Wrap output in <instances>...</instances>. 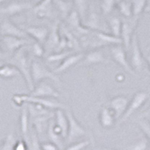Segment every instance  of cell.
<instances>
[{
  "mask_svg": "<svg viewBox=\"0 0 150 150\" xmlns=\"http://www.w3.org/2000/svg\"><path fill=\"white\" fill-rule=\"evenodd\" d=\"M32 62L26 48H21L13 54L9 63L14 65L20 71L23 77L26 81V86L29 91L34 89L35 85L32 78Z\"/></svg>",
  "mask_w": 150,
  "mask_h": 150,
  "instance_id": "obj_1",
  "label": "cell"
},
{
  "mask_svg": "<svg viewBox=\"0 0 150 150\" xmlns=\"http://www.w3.org/2000/svg\"><path fill=\"white\" fill-rule=\"evenodd\" d=\"M32 78L34 85L42 82L45 79H50L56 83H61V80L53 71L48 69L47 67L39 62L33 60L32 62Z\"/></svg>",
  "mask_w": 150,
  "mask_h": 150,
  "instance_id": "obj_2",
  "label": "cell"
},
{
  "mask_svg": "<svg viewBox=\"0 0 150 150\" xmlns=\"http://www.w3.org/2000/svg\"><path fill=\"white\" fill-rule=\"evenodd\" d=\"M125 50H126L125 49L123 45H112L110 48L111 57H112V60L116 64L120 65L121 68H122L125 71L128 72L131 75L135 76L136 75L135 74V71L132 68V67L131 66L129 60H128Z\"/></svg>",
  "mask_w": 150,
  "mask_h": 150,
  "instance_id": "obj_3",
  "label": "cell"
},
{
  "mask_svg": "<svg viewBox=\"0 0 150 150\" xmlns=\"http://www.w3.org/2000/svg\"><path fill=\"white\" fill-rule=\"evenodd\" d=\"M148 98L149 95L146 92L140 91V92H136L132 97V98L130 100L126 112H125L122 117L118 121V124H121V123L126 121L128 119H129L137 110H138L140 108H142L144 105Z\"/></svg>",
  "mask_w": 150,
  "mask_h": 150,
  "instance_id": "obj_4",
  "label": "cell"
},
{
  "mask_svg": "<svg viewBox=\"0 0 150 150\" xmlns=\"http://www.w3.org/2000/svg\"><path fill=\"white\" fill-rule=\"evenodd\" d=\"M130 47H131V56H130L129 62L131 66L134 71H140L142 70L144 65V57L140 50L138 36L136 33L134 35Z\"/></svg>",
  "mask_w": 150,
  "mask_h": 150,
  "instance_id": "obj_5",
  "label": "cell"
},
{
  "mask_svg": "<svg viewBox=\"0 0 150 150\" xmlns=\"http://www.w3.org/2000/svg\"><path fill=\"white\" fill-rule=\"evenodd\" d=\"M68 120V131L67 140L68 142H71L76 139L85 136L87 134L86 130L80 125L78 120L74 116L73 112L70 110L65 111Z\"/></svg>",
  "mask_w": 150,
  "mask_h": 150,
  "instance_id": "obj_6",
  "label": "cell"
},
{
  "mask_svg": "<svg viewBox=\"0 0 150 150\" xmlns=\"http://www.w3.org/2000/svg\"><path fill=\"white\" fill-rule=\"evenodd\" d=\"M21 96L25 104H26V103H34V104H40V105L45 107L47 109L50 110L55 111L58 109L67 110V107L64 105L62 103L53 101L50 98L34 97V96H32L30 95H23V94H21Z\"/></svg>",
  "mask_w": 150,
  "mask_h": 150,
  "instance_id": "obj_7",
  "label": "cell"
},
{
  "mask_svg": "<svg viewBox=\"0 0 150 150\" xmlns=\"http://www.w3.org/2000/svg\"><path fill=\"white\" fill-rule=\"evenodd\" d=\"M29 41L27 38L13 37V36H2L1 47L3 50L8 53H15L21 48L24 47Z\"/></svg>",
  "mask_w": 150,
  "mask_h": 150,
  "instance_id": "obj_8",
  "label": "cell"
},
{
  "mask_svg": "<svg viewBox=\"0 0 150 150\" xmlns=\"http://www.w3.org/2000/svg\"><path fill=\"white\" fill-rule=\"evenodd\" d=\"M30 96L46 98H57L60 96V94L53 86L45 81H42L37 84L31 92Z\"/></svg>",
  "mask_w": 150,
  "mask_h": 150,
  "instance_id": "obj_9",
  "label": "cell"
},
{
  "mask_svg": "<svg viewBox=\"0 0 150 150\" xmlns=\"http://www.w3.org/2000/svg\"><path fill=\"white\" fill-rule=\"evenodd\" d=\"M129 102V99L124 96H116L110 100L109 108L113 112L117 121H119L126 112Z\"/></svg>",
  "mask_w": 150,
  "mask_h": 150,
  "instance_id": "obj_10",
  "label": "cell"
},
{
  "mask_svg": "<svg viewBox=\"0 0 150 150\" xmlns=\"http://www.w3.org/2000/svg\"><path fill=\"white\" fill-rule=\"evenodd\" d=\"M137 23V18H135L133 21H122L120 38L122 41V45L126 50H128L131 47L132 38L135 33V28H136Z\"/></svg>",
  "mask_w": 150,
  "mask_h": 150,
  "instance_id": "obj_11",
  "label": "cell"
},
{
  "mask_svg": "<svg viewBox=\"0 0 150 150\" xmlns=\"http://www.w3.org/2000/svg\"><path fill=\"white\" fill-rule=\"evenodd\" d=\"M33 4L29 2H23V1H13L10 2L5 7L1 8L0 12L3 15L14 16L21 14L29 9L33 8Z\"/></svg>",
  "mask_w": 150,
  "mask_h": 150,
  "instance_id": "obj_12",
  "label": "cell"
},
{
  "mask_svg": "<svg viewBox=\"0 0 150 150\" xmlns=\"http://www.w3.org/2000/svg\"><path fill=\"white\" fill-rule=\"evenodd\" d=\"M0 33L2 36H13V37L27 38L26 33L21 27H18L17 25L10 21H4L1 23Z\"/></svg>",
  "mask_w": 150,
  "mask_h": 150,
  "instance_id": "obj_13",
  "label": "cell"
},
{
  "mask_svg": "<svg viewBox=\"0 0 150 150\" xmlns=\"http://www.w3.org/2000/svg\"><path fill=\"white\" fill-rule=\"evenodd\" d=\"M53 0H41L33 6V13L38 18H51L53 17Z\"/></svg>",
  "mask_w": 150,
  "mask_h": 150,
  "instance_id": "obj_14",
  "label": "cell"
},
{
  "mask_svg": "<svg viewBox=\"0 0 150 150\" xmlns=\"http://www.w3.org/2000/svg\"><path fill=\"white\" fill-rule=\"evenodd\" d=\"M109 61L106 58L101 50L98 49L92 50L84 55L81 64L84 65H98V64H108Z\"/></svg>",
  "mask_w": 150,
  "mask_h": 150,
  "instance_id": "obj_15",
  "label": "cell"
},
{
  "mask_svg": "<svg viewBox=\"0 0 150 150\" xmlns=\"http://www.w3.org/2000/svg\"><path fill=\"white\" fill-rule=\"evenodd\" d=\"M29 36L32 37L36 42L44 44L46 42L49 35V30L44 26H24L21 27Z\"/></svg>",
  "mask_w": 150,
  "mask_h": 150,
  "instance_id": "obj_16",
  "label": "cell"
},
{
  "mask_svg": "<svg viewBox=\"0 0 150 150\" xmlns=\"http://www.w3.org/2000/svg\"><path fill=\"white\" fill-rule=\"evenodd\" d=\"M60 24L59 21H56L52 26L49 35L45 42V48L47 50H57L61 42L62 38H60Z\"/></svg>",
  "mask_w": 150,
  "mask_h": 150,
  "instance_id": "obj_17",
  "label": "cell"
},
{
  "mask_svg": "<svg viewBox=\"0 0 150 150\" xmlns=\"http://www.w3.org/2000/svg\"><path fill=\"white\" fill-rule=\"evenodd\" d=\"M84 57V54L83 53H74L68 56L67 58H65L61 63L58 65L53 70L55 74H60L66 71L68 69H70L71 67L74 66L75 65L78 64L80 62H82L83 59Z\"/></svg>",
  "mask_w": 150,
  "mask_h": 150,
  "instance_id": "obj_18",
  "label": "cell"
},
{
  "mask_svg": "<svg viewBox=\"0 0 150 150\" xmlns=\"http://www.w3.org/2000/svg\"><path fill=\"white\" fill-rule=\"evenodd\" d=\"M99 123L104 128H110L114 125L115 122L117 121L113 112L109 107H102L99 112Z\"/></svg>",
  "mask_w": 150,
  "mask_h": 150,
  "instance_id": "obj_19",
  "label": "cell"
},
{
  "mask_svg": "<svg viewBox=\"0 0 150 150\" xmlns=\"http://www.w3.org/2000/svg\"><path fill=\"white\" fill-rule=\"evenodd\" d=\"M54 121L56 125H57L61 129L62 138H67L68 131V120L66 112L63 111L62 109H58L55 110Z\"/></svg>",
  "mask_w": 150,
  "mask_h": 150,
  "instance_id": "obj_20",
  "label": "cell"
},
{
  "mask_svg": "<svg viewBox=\"0 0 150 150\" xmlns=\"http://www.w3.org/2000/svg\"><path fill=\"white\" fill-rule=\"evenodd\" d=\"M86 28L96 32H104L101 26V18L96 11H89L86 21L83 23ZM105 33V32H104Z\"/></svg>",
  "mask_w": 150,
  "mask_h": 150,
  "instance_id": "obj_21",
  "label": "cell"
},
{
  "mask_svg": "<svg viewBox=\"0 0 150 150\" xmlns=\"http://www.w3.org/2000/svg\"><path fill=\"white\" fill-rule=\"evenodd\" d=\"M29 112L26 104L23 106L20 116V127L21 132L23 137L24 140L28 142V132L29 125Z\"/></svg>",
  "mask_w": 150,
  "mask_h": 150,
  "instance_id": "obj_22",
  "label": "cell"
},
{
  "mask_svg": "<svg viewBox=\"0 0 150 150\" xmlns=\"http://www.w3.org/2000/svg\"><path fill=\"white\" fill-rule=\"evenodd\" d=\"M53 5L58 9L62 17L67 19L73 11V2L68 0H53Z\"/></svg>",
  "mask_w": 150,
  "mask_h": 150,
  "instance_id": "obj_23",
  "label": "cell"
},
{
  "mask_svg": "<svg viewBox=\"0 0 150 150\" xmlns=\"http://www.w3.org/2000/svg\"><path fill=\"white\" fill-rule=\"evenodd\" d=\"M75 10L77 11L83 23L86 19L89 12V3L88 0H72Z\"/></svg>",
  "mask_w": 150,
  "mask_h": 150,
  "instance_id": "obj_24",
  "label": "cell"
},
{
  "mask_svg": "<svg viewBox=\"0 0 150 150\" xmlns=\"http://www.w3.org/2000/svg\"><path fill=\"white\" fill-rule=\"evenodd\" d=\"M26 105H27L28 110H29L30 119L53 113V112H51L52 110L47 109L45 107H43L40 104H34V103H26Z\"/></svg>",
  "mask_w": 150,
  "mask_h": 150,
  "instance_id": "obj_25",
  "label": "cell"
},
{
  "mask_svg": "<svg viewBox=\"0 0 150 150\" xmlns=\"http://www.w3.org/2000/svg\"><path fill=\"white\" fill-rule=\"evenodd\" d=\"M20 74H21L20 71L10 63L2 65L0 68V76L2 78L11 79Z\"/></svg>",
  "mask_w": 150,
  "mask_h": 150,
  "instance_id": "obj_26",
  "label": "cell"
},
{
  "mask_svg": "<svg viewBox=\"0 0 150 150\" xmlns=\"http://www.w3.org/2000/svg\"><path fill=\"white\" fill-rule=\"evenodd\" d=\"M108 26L111 32V35L115 37L120 38L121 35L122 21L118 17H111L108 20Z\"/></svg>",
  "mask_w": 150,
  "mask_h": 150,
  "instance_id": "obj_27",
  "label": "cell"
},
{
  "mask_svg": "<svg viewBox=\"0 0 150 150\" xmlns=\"http://www.w3.org/2000/svg\"><path fill=\"white\" fill-rule=\"evenodd\" d=\"M53 124H54V120H51L50 121L49 125L47 127V136L50 141L56 144L59 150L62 149L63 148V144H62V137L58 134H56L53 130Z\"/></svg>",
  "mask_w": 150,
  "mask_h": 150,
  "instance_id": "obj_28",
  "label": "cell"
},
{
  "mask_svg": "<svg viewBox=\"0 0 150 150\" xmlns=\"http://www.w3.org/2000/svg\"><path fill=\"white\" fill-rule=\"evenodd\" d=\"M117 7L120 14L123 17L130 18L133 16V10H132V5H131V2L125 1V0H122L117 3Z\"/></svg>",
  "mask_w": 150,
  "mask_h": 150,
  "instance_id": "obj_29",
  "label": "cell"
},
{
  "mask_svg": "<svg viewBox=\"0 0 150 150\" xmlns=\"http://www.w3.org/2000/svg\"><path fill=\"white\" fill-rule=\"evenodd\" d=\"M131 3L132 5L134 17L137 19L142 12L146 10V0H131Z\"/></svg>",
  "mask_w": 150,
  "mask_h": 150,
  "instance_id": "obj_30",
  "label": "cell"
},
{
  "mask_svg": "<svg viewBox=\"0 0 150 150\" xmlns=\"http://www.w3.org/2000/svg\"><path fill=\"white\" fill-rule=\"evenodd\" d=\"M72 54L71 50H66L63 52H56L54 54L50 55L47 59L49 62H62L68 56Z\"/></svg>",
  "mask_w": 150,
  "mask_h": 150,
  "instance_id": "obj_31",
  "label": "cell"
},
{
  "mask_svg": "<svg viewBox=\"0 0 150 150\" xmlns=\"http://www.w3.org/2000/svg\"><path fill=\"white\" fill-rule=\"evenodd\" d=\"M16 140L13 133L8 134L2 142L1 150H14Z\"/></svg>",
  "mask_w": 150,
  "mask_h": 150,
  "instance_id": "obj_32",
  "label": "cell"
},
{
  "mask_svg": "<svg viewBox=\"0 0 150 150\" xmlns=\"http://www.w3.org/2000/svg\"><path fill=\"white\" fill-rule=\"evenodd\" d=\"M117 3L116 0H102L101 2V9L104 15L110 14Z\"/></svg>",
  "mask_w": 150,
  "mask_h": 150,
  "instance_id": "obj_33",
  "label": "cell"
},
{
  "mask_svg": "<svg viewBox=\"0 0 150 150\" xmlns=\"http://www.w3.org/2000/svg\"><path fill=\"white\" fill-rule=\"evenodd\" d=\"M147 147H148V140L146 138H141L127 147L125 150H146Z\"/></svg>",
  "mask_w": 150,
  "mask_h": 150,
  "instance_id": "obj_34",
  "label": "cell"
},
{
  "mask_svg": "<svg viewBox=\"0 0 150 150\" xmlns=\"http://www.w3.org/2000/svg\"><path fill=\"white\" fill-rule=\"evenodd\" d=\"M140 129L146 136V138L150 142V122L145 119L141 120H138L137 122Z\"/></svg>",
  "mask_w": 150,
  "mask_h": 150,
  "instance_id": "obj_35",
  "label": "cell"
},
{
  "mask_svg": "<svg viewBox=\"0 0 150 150\" xmlns=\"http://www.w3.org/2000/svg\"><path fill=\"white\" fill-rule=\"evenodd\" d=\"M30 150H42L41 144L40 143L38 134L35 128H33V131L31 134V142H30Z\"/></svg>",
  "mask_w": 150,
  "mask_h": 150,
  "instance_id": "obj_36",
  "label": "cell"
},
{
  "mask_svg": "<svg viewBox=\"0 0 150 150\" xmlns=\"http://www.w3.org/2000/svg\"><path fill=\"white\" fill-rule=\"evenodd\" d=\"M45 50L43 47L42 45L38 42L33 43V45H32V52H33V55L36 57L41 58L45 54Z\"/></svg>",
  "mask_w": 150,
  "mask_h": 150,
  "instance_id": "obj_37",
  "label": "cell"
},
{
  "mask_svg": "<svg viewBox=\"0 0 150 150\" xmlns=\"http://www.w3.org/2000/svg\"><path fill=\"white\" fill-rule=\"evenodd\" d=\"M90 144L89 140H84V141H80L79 143H74L72 145L69 146L65 150H83L87 147Z\"/></svg>",
  "mask_w": 150,
  "mask_h": 150,
  "instance_id": "obj_38",
  "label": "cell"
},
{
  "mask_svg": "<svg viewBox=\"0 0 150 150\" xmlns=\"http://www.w3.org/2000/svg\"><path fill=\"white\" fill-rule=\"evenodd\" d=\"M27 142L25 140H18L16 142L15 146H14V150H27Z\"/></svg>",
  "mask_w": 150,
  "mask_h": 150,
  "instance_id": "obj_39",
  "label": "cell"
},
{
  "mask_svg": "<svg viewBox=\"0 0 150 150\" xmlns=\"http://www.w3.org/2000/svg\"><path fill=\"white\" fill-rule=\"evenodd\" d=\"M41 148H42V150H59L58 146L52 142L42 143Z\"/></svg>",
  "mask_w": 150,
  "mask_h": 150,
  "instance_id": "obj_40",
  "label": "cell"
},
{
  "mask_svg": "<svg viewBox=\"0 0 150 150\" xmlns=\"http://www.w3.org/2000/svg\"><path fill=\"white\" fill-rule=\"evenodd\" d=\"M12 101L15 105L18 106V107H21V106H23L25 104V103L23 101L22 98H21V94H17V95H14L12 97Z\"/></svg>",
  "mask_w": 150,
  "mask_h": 150,
  "instance_id": "obj_41",
  "label": "cell"
},
{
  "mask_svg": "<svg viewBox=\"0 0 150 150\" xmlns=\"http://www.w3.org/2000/svg\"><path fill=\"white\" fill-rule=\"evenodd\" d=\"M140 117L143 118V119H145V120H146L147 121H149L150 122V106L149 107L148 109L143 112Z\"/></svg>",
  "mask_w": 150,
  "mask_h": 150,
  "instance_id": "obj_42",
  "label": "cell"
},
{
  "mask_svg": "<svg viewBox=\"0 0 150 150\" xmlns=\"http://www.w3.org/2000/svg\"><path fill=\"white\" fill-rule=\"evenodd\" d=\"M145 59H146V61L147 64H148L149 70V74H150V54L147 55V56H146Z\"/></svg>",
  "mask_w": 150,
  "mask_h": 150,
  "instance_id": "obj_43",
  "label": "cell"
},
{
  "mask_svg": "<svg viewBox=\"0 0 150 150\" xmlns=\"http://www.w3.org/2000/svg\"><path fill=\"white\" fill-rule=\"evenodd\" d=\"M146 12L150 11V0H146Z\"/></svg>",
  "mask_w": 150,
  "mask_h": 150,
  "instance_id": "obj_44",
  "label": "cell"
},
{
  "mask_svg": "<svg viewBox=\"0 0 150 150\" xmlns=\"http://www.w3.org/2000/svg\"><path fill=\"white\" fill-rule=\"evenodd\" d=\"M94 150H116L111 148H108V147H99V148H96Z\"/></svg>",
  "mask_w": 150,
  "mask_h": 150,
  "instance_id": "obj_45",
  "label": "cell"
},
{
  "mask_svg": "<svg viewBox=\"0 0 150 150\" xmlns=\"http://www.w3.org/2000/svg\"><path fill=\"white\" fill-rule=\"evenodd\" d=\"M5 1V0H0V2H1V3H3Z\"/></svg>",
  "mask_w": 150,
  "mask_h": 150,
  "instance_id": "obj_46",
  "label": "cell"
},
{
  "mask_svg": "<svg viewBox=\"0 0 150 150\" xmlns=\"http://www.w3.org/2000/svg\"><path fill=\"white\" fill-rule=\"evenodd\" d=\"M149 50H150V45L147 47V51H149Z\"/></svg>",
  "mask_w": 150,
  "mask_h": 150,
  "instance_id": "obj_47",
  "label": "cell"
},
{
  "mask_svg": "<svg viewBox=\"0 0 150 150\" xmlns=\"http://www.w3.org/2000/svg\"><path fill=\"white\" fill-rule=\"evenodd\" d=\"M121 1H122V0H116V2H117V3H119V2H121Z\"/></svg>",
  "mask_w": 150,
  "mask_h": 150,
  "instance_id": "obj_48",
  "label": "cell"
},
{
  "mask_svg": "<svg viewBox=\"0 0 150 150\" xmlns=\"http://www.w3.org/2000/svg\"><path fill=\"white\" fill-rule=\"evenodd\" d=\"M68 1H71V0H68Z\"/></svg>",
  "mask_w": 150,
  "mask_h": 150,
  "instance_id": "obj_49",
  "label": "cell"
}]
</instances>
